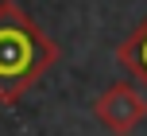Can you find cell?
<instances>
[{"mask_svg": "<svg viewBox=\"0 0 147 136\" xmlns=\"http://www.w3.org/2000/svg\"><path fill=\"white\" fill-rule=\"evenodd\" d=\"M58 54V43L16 0H0V105H16Z\"/></svg>", "mask_w": 147, "mask_h": 136, "instance_id": "obj_1", "label": "cell"}, {"mask_svg": "<svg viewBox=\"0 0 147 136\" xmlns=\"http://www.w3.org/2000/svg\"><path fill=\"white\" fill-rule=\"evenodd\" d=\"M93 117H97V121H101L112 136H132V132L143 124V117H147L143 86L112 82L109 90L97 93V101H93Z\"/></svg>", "mask_w": 147, "mask_h": 136, "instance_id": "obj_2", "label": "cell"}, {"mask_svg": "<svg viewBox=\"0 0 147 136\" xmlns=\"http://www.w3.org/2000/svg\"><path fill=\"white\" fill-rule=\"evenodd\" d=\"M116 62L143 86V93H147V20H140L132 31H128V39L116 47Z\"/></svg>", "mask_w": 147, "mask_h": 136, "instance_id": "obj_3", "label": "cell"}]
</instances>
